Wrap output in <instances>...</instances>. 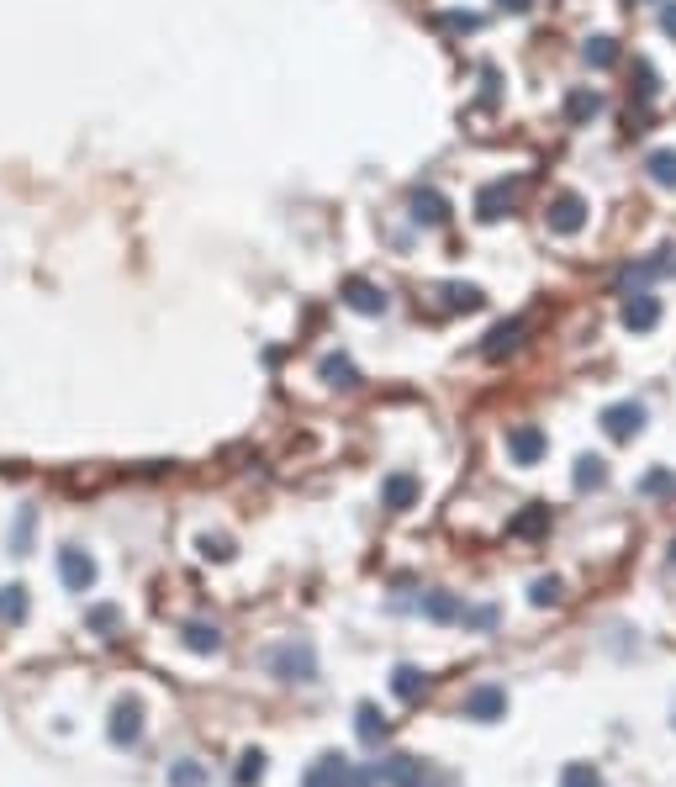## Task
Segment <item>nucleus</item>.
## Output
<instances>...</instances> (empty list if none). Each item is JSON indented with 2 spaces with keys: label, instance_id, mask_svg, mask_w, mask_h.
Here are the masks:
<instances>
[{
  "label": "nucleus",
  "instance_id": "obj_38",
  "mask_svg": "<svg viewBox=\"0 0 676 787\" xmlns=\"http://www.w3.org/2000/svg\"><path fill=\"white\" fill-rule=\"evenodd\" d=\"M661 27H666V37H676V0H666V6H661Z\"/></svg>",
  "mask_w": 676,
  "mask_h": 787
},
{
  "label": "nucleus",
  "instance_id": "obj_40",
  "mask_svg": "<svg viewBox=\"0 0 676 787\" xmlns=\"http://www.w3.org/2000/svg\"><path fill=\"white\" fill-rule=\"evenodd\" d=\"M671 566H676V539H671Z\"/></svg>",
  "mask_w": 676,
  "mask_h": 787
},
{
  "label": "nucleus",
  "instance_id": "obj_36",
  "mask_svg": "<svg viewBox=\"0 0 676 787\" xmlns=\"http://www.w3.org/2000/svg\"><path fill=\"white\" fill-rule=\"evenodd\" d=\"M27 534H32V508L16 518V555H22V545H27Z\"/></svg>",
  "mask_w": 676,
  "mask_h": 787
},
{
  "label": "nucleus",
  "instance_id": "obj_23",
  "mask_svg": "<svg viewBox=\"0 0 676 787\" xmlns=\"http://www.w3.org/2000/svg\"><path fill=\"white\" fill-rule=\"evenodd\" d=\"M581 59H587L592 69H613V64H618V43H613V37H587Z\"/></svg>",
  "mask_w": 676,
  "mask_h": 787
},
{
  "label": "nucleus",
  "instance_id": "obj_5",
  "mask_svg": "<svg viewBox=\"0 0 676 787\" xmlns=\"http://www.w3.org/2000/svg\"><path fill=\"white\" fill-rule=\"evenodd\" d=\"M618 323H624L629 333H650L655 323H661V296H650L645 286H640V291H629V296H624V307H618Z\"/></svg>",
  "mask_w": 676,
  "mask_h": 787
},
{
  "label": "nucleus",
  "instance_id": "obj_22",
  "mask_svg": "<svg viewBox=\"0 0 676 787\" xmlns=\"http://www.w3.org/2000/svg\"><path fill=\"white\" fill-rule=\"evenodd\" d=\"M27 618V587H0V624H22Z\"/></svg>",
  "mask_w": 676,
  "mask_h": 787
},
{
  "label": "nucleus",
  "instance_id": "obj_6",
  "mask_svg": "<svg viewBox=\"0 0 676 787\" xmlns=\"http://www.w3.org/2000/svg\"><path fill=\"white\" fill-rule=\"evenodd\" d=\"M640 428H645V402H613V407H603V434L613 444H629Z\"/></svg>",
  "mask_w": 676,
  "mask_h": 787
},
{
  "label": "nucleus",
  "instance_id": "obj_4",
  "mask_svg": "<svg viewBox=\"0 0 676 787\" xmlns=\"http://www.w3.org/2000/svg\"><path fill=\"white\" fill-rule=\"evenodd\" d=\"M344 307L360 312V317H381V312L391 307V296H386V286H375V280L349 275V280H344Z\"/></svg>",
  "mask_w": 676,
  "mask_h": 787
},
{
  "label": "nucleus",
  "instance_id": "obj_18",
  "mask_svg": "<svg viewBox=\"0 0 676 787\" xmlns=\"http://www.w3.org/2000/svg\"><path fill=\"white\" fill-rule=\"evenodd\" d=\"M597 111H603V96H597L592 85H576L566 96V122H592Z\"/></svg>",
  "mask_w": 676,
  "mask_h": 787
},
{
  "label": "nucleus",
  "instance_id": "obj_21",
  "mask_svg": "<svg viewBox=\"0 0 676 787\" xmlns=\"http://www.w3.org/2000/svg\"><path fill=\"white\" fill-rule=\"evenodd\" d=\"M645 170L655 185H666V191H676V148H655V154L645 159Z\"/></svg>",
  "mask_w": 676,
  "mask_h": 787
},
{
  "label": "nucleus",
  "instance_id": "obj_30",
  "mask_svg": "<svg viewBox=\"0 0 676 787\" xmlns=\"http://www.w3.org/2000/svg\"><path fill=\"white\" fill-rule=\"evenodd\" d=\"M386 735V719L375 714V703H360V740H381Z\"/></svg>",
  "mask_w": 676,
  "mask_h": 787
},
{
  "label": "nucleus",
  "instance_id": "obj_17",
  "mask_svg": "<svg viewBox=\"0 0 676 787\" xmlns=\"http://www.w3.org/2000/svg\"><path fill=\"white\" fill-rule=\"evenodd\" d=\"M180 640H185V650H196V655H217V650H222V629H217V624H201V618H191V624L180 629Z\"/></svg>",
  "mask_w": 676,
  "mask_h": 787
},
{
  "label": "nucleus",
  "instance_id": "obj_33",
  "mask_svg": "<svg viewBox=\"0 0 676 787\" xmlns=\"http://www.w3.org/2000/svg\"><path fill=\"white\" fill-rule=\"evenodd\" d=\"M555 597H560V582H555V576H539V582L529 587V603H534V608H550Z\"/></svg>",
  "mask_w": 676,
  "mask_h": 787
},
{
  "label": "nucleus",
  "instance_id": "obj_29",
  "mask_svg": "<svg viewBox=\"0 0 676 787\" xmlns=\"http://www.w3.org/2000/svg\"><path fill=\"white\" fill-rule=\"evenodd\" d=\"M206 772H201V761H180V766H169V787H201Z\"/></svg>",
  "mask_w": 676,
  "mask_h": 787
},
{
  "label": "nucleus",
  "instance_id": "obj_7",
  "mask_svg": "<svg viewBox=\"0 0 676 787\" xmlns=\"http://www.w3.org/2000/svg\"><path fill=\"white\" fill-rule=\"evenodd\" d=\"M513 201H518V180H492V185H481L476 191V217L481 222H502L507 212H513Z\"/></svg>",
  "mask_w": 676,
  "mask_h": 787
},
{
  "label": "nucleus",
  "instance_id": "obj_9",
  "mask_svg": "<svg viewBox=\"0 0 676 787\" xmlns=\"http://www.w3.org/2000/svg\"><path fill=\"white\" fill-rule=\"evenodd\" d=\"M106 735H111V745H138L143 740V703L138 698H122L117 708H111Z\"/></svg>",
  "mask_w": 676,
  "mask_h": 787
},
{
  "label": "nucleus",
  "instance_id": "obj_35",
  "mask_svg": "<svg viewBox=\"0 0 676 787\" xmlns=\"http://www.w3.org/2000/svg\"><path fill=\"white\" fill-rule=\"evenodd\" d=\"M634 74H640V101H650L655 96V69L640 59V64H634Z\"/></svg>",
  "mask_w": 676,
  "mask_h": 787
},
{
  "label": "nucleus",
  "instance_id": "obj_27",
  "mask_svg": "<svg viewBox=\"0 0 676 787\" xmlns=\"http://www.w3.org/2000/svg\"><path fill=\"white\" fill-rule=\"evenodd\" d=\"M265 777V751H243L238 756V787H254Z\"/></svg>",
  "mask_w": 676,
  "mask_h": 787
},
{
  "label": "nucleus",
  "instance_id": "obj_16",
  "mask_svg": "<svg viewBox=\"0 0 676 787\" xmlns=\"http://www.w3.org/2000/svg\"><path fill=\"white\" fill-rule=\"evenodd\" d=\"M317 376H323L328 386H338V391H354V386H360V370H354V360H349V354H323V365H317Z\"/></svg>",
  "mask_w": 676,
  "mask_h": 787
},
{
  "label": "nucleus",
  "instance_id": "obj_10",
  "mask_svg": "<svg viewBox=\"0 0 676 787\" xmlns=\"http://www.w3.org/2000/svg\"><path fill=\"white\" fill-rule=\"evenodd\" d=\"M375 782L381 787H423L428 772H423L418 756H386L381 766H375Z\"/></svg>",
  "mask_w": 676,
  "mask_h": 787
},
{
  "label": "nucleus",
  "instance_id": "obj_15",
  "mask_svg": "<svg viewBox=\"0 0 676 787\" xmlns=\"http://www.w3.org/2000/svg\"><path fill=\"white\" fill-rule=\"evenodd\" d=\"M381 502H386L391 513H407L412 502H418V476H407V471L386 476V481H381Z\"/></svg>",
  "mask_w": 676,
  "mask_h": 787
},
{
  "label": "nucleus",
  "instance_id": "obj_2",
  "mask_svg": "<svg viewBox=\"0 0 676 787\" xmlns=\"http://www.w3.org/2000/svg\"><path fill=\"white\" fill-rule=\"evenodd\" d=\"M370 782L375 777L354 772V761H344V756H317L302 777V787H370Z\"/></svg>",
  "mask_w": 676,
  "mask_h": 787
},
{
  "label": "nucleus",
  "instance_id": "obj_24",
  "mask_svg": "<svg viewBox=\"0 0 676 787\" xmlns=\"http://www.w3.org/2000/svg\"><path fill=\"white\" fill-rule=\"evenodd\" d=\"M460 613H465V608H460L449 592H428V597H423V618H434V624H449V618H460Z\"/></svg>",
  "mask_w": 676,
  "mask_h": 787
},
{
  "label": "nucleus",
  "instance_id": "obj_26",
  "mask_svg": "<svg viewBox=\"0 0 676 787\" xmlns=\"http://www.w3.org/2000/svg\"><path fill=\"white\" fill-rule=\"evenodd\" d=\"M560 787H603V772H597L592 761H571L566 772H560Z\"/></svg>",
  "mask_w": 676,
  "mask_h": 787
},
{
  "label": "nucleus",
  "instance_id": "obj_8",
  "mask_svg": "<svg viewBox=\"0 0 676 787\" xmlns=\"http://www.w3.org/2000/svg\"><path fill=\"white\" fill-rule=\"evenodd\" d=\"M544 449H550L544 428H534V423L507 428V455H513V465H539V460H544Z\"/></svg>",
  "mask_w": 676,
  "mask_h": 787
},
{
  "label": "nucleus",
  "instance_id": "obj_1",
  "mask_svg": "<svg viewBox=\"0 0 676 787\" xmlns=\"http://www.w3.org/2000/svg\"><path fill=\"white\" fill-rule=\"evenodd\" d=\"M270 671L280 682H317V650L307 640H286L270 650Z\"/></svg>",
  "mask_w": 676,
  "mask_h": 787
},
{
  "label": "nucleus",
  "instance_id": "obj_25",
  "mask_svg": "<svg viewBox=\"0 0 676 787\" xmlns=\"http://www.w3.org/2000/svg\"><path fill=\"white\" fill-rule=\"evenodd\" d=\"M603 481H608V465L597 460V455H581L576 460V486H581V492H597Z\"/></svg>",
  "mask_w": 676,
  "mask_h": 787
},
{
  "label": "nucleus",
  "instance_id": "obj_31",
  "mask_svg": "<svg viewBox=\"0 0 676 787\" xmlns=\"http://www.w3.org/2000/svg\"><path fill=\"white\" fill-rule=\"evenodd\" d=\"M201 555L206 560H233V539L228 534H201Z\"/></svg>",
  "mask_w": 676,
  "mask_h": 787
},
{
  "label": "nucleus",
  "instance_id": "obj_32",
  "mask_svg": "<svg viewBox=\"0 0 676 787\" xmlns=\"http://www.w3.org/2000/svg\"><path fill=\"white\" fill-rule=\"evenodd\" d=\"M640 486H645V497H676V476L671 471H650Z\"/></svg>",
  "mask_w": 676,
  "mask_h": 787
},
{
  "label": "nucleus",
  "instance_id": "obj_14",
  "mask_svg": "<svg viewBox=\"0 0 676 787\" xmlns=\"http://www.w3.org/2000/svg\"><path fill=\"white\" fill-rule=\"evenodd\" d=\"M523 333H529V323H523V317H507V323H497L492 333H486L481 354H486V360H502V354H513L523 344Z\"/></svg>",
  "mask_w": 676,
  "mask_h": 787
},
{
  "label": "nucleus",
  "instance_id": "obj_28",
  "mask_svg": "<svg viewBox=\"0 0 676 787\" xmlns=\"http://www.w3.org/2000/svg\"><path fill=\"white\" fill-rule=\"evenodd\" d=\"M539 529H550V508H539V502H534L529 513L513 518V534H539Z\"/></svg>",
  "mask_w": 676,
  "mask_h": 787
},
{
  "label": "nucleus",
  "instance_id": "obj_12",
  "mask_svg": "<svg viewBox=\"0 0 676 787\" xmlns=\"http://www.w3.org/2000/svg\"><path fill=\"white\" fill-rule=\"evenodd\" d=\"M412 222H423V228H444L449 222V201L434 191V185H418V191H412Z\"/></svg>",
  "mask_w": 676,
  "mask_h": 787
},
{
  "label": "nucleus",
  "instance_id": "obj_34",
  "mask_svg": "<svg viewBox=\"0 0 676 787\" xmlns=\"http://www.w3.org/2000/svg\"><path fill=\"white\" fill-rule=\"evenodd\" d=\"M444 27H455V32H476V27H481V16H471V11H465V16H460V11H449V16H444Z\"/></svg>",
  "mask_w": 676,
  "mask_h": 787
},
{
  "label": "nucleus",
  "instance_id": "obj_37",
  "mask_svg": "<svg viewBox=\"0 0 676 787\" xmlns=\"http://www.w3.org/2000/svg\"><path fill=\"white\" fill-rule=\"evenodd\" d=\"M90 624H96V629H111V624H117V608H90Z\"/></svg>",
  "mask_w": 676,
  "mask_h": 787
},
{
  "label": "nucleus",
  "instance_id": "obj_3",
  "mask_svg": "<svg viewBox=\"0 0 676 787\" xmlns=\"http://www.w3.org/2000/svg\"><path fill=\"white\" fill-rule=\"evenodd\" d=\"M544 228H550L555 238H576L581 228H587V201H581L576 191H560L550 206H544Z\"/></svg>",
  "mask_w": 676,
  "mask_h": 787
},
{
  "label": "nucleus",
  "instance_id": "obj_13",
  "mask_svg": "<svg viewBox=\"0 0 676 787\" xmlns=\"http://www.w3.org/2000/svg\"><path fill=\"white\" fill-rule=\"evenodd\" d=\"M507 714V692L502 687H476V692H465V719H481V724H492Z\"/></svg>",
  "mask_w": 676,
  "mask_h": 787
},
{
  "label": "nucleus",
  "instance_id": "obj_19",
  "mask_svg": "<svg viewBox=\"0 0 676 787\" xmlns=\"http://www.w3.org/2000/svg\"><path fill=\"white\" fill-rule=\"evenodd\" d=\"M439 296H444V307H455V312H476V307L486 302L481 286H460V280H444Z\"/></svg>",
  "mask_w": 676,
  "mask_h": 787
},
{
  "label": "nucleus",
  "instance_id": "obj_39",
  "mask_svg": "<svg viewBox=\"0 0 676 787\" xmlns=\"http://www.w3.org/2000/svg\"><path fill=\"white\" fill-rule=\"evenodd\" d=\"M497 6H502V11H513V16H523V11L534 6V0H497Z\"/></svg>",
  "mask_w": 676,
  "mask_h": 787
},
{
  "label": "nucleus",
  "instance_id": "obj_11",
  "mask_svg": "<svg viewBox=\"0 0 676 787\" xmlns=\"http://www.w3.org/2000/svg\"><path fill=\"white\" fill-rule=\"evenodd\" d=\"M59 576H64L69 592H90V587H96V560L69 545V550H59Z\"/></svg>",
  "mask_w": 676,
  "mask_h": 787
},
{
  "label": "nucleus",
  "instance_id": "obj_20",
  "mask_svg": "<svg viewBox=\"0 0 676 787\" xmlns=\"http://www.w3.org/2000/svg\"><path fill=\"white\" fill-rule=\"evenodd\" d=\"M423 687H428V677H423L418 666H397V671H391V692H397V698L418 703V698H423Z\"/></svg>",
  "mask_w": 676,
  "mask_h": 787
}]
</instances>
